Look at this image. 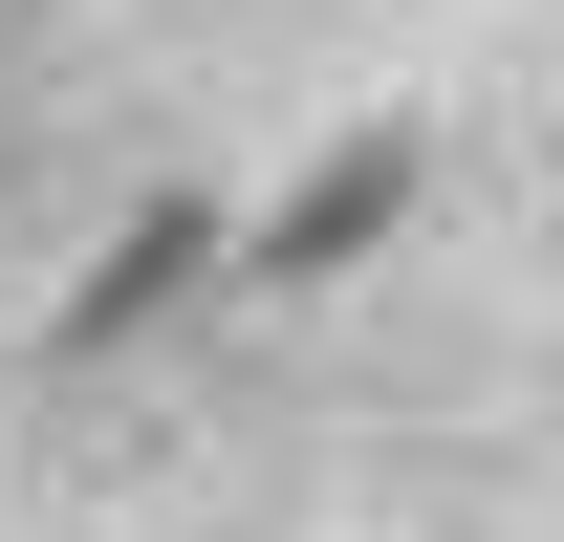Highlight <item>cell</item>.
Here are the masks:
<instances>
[{
  "label": "cell",
  "instance_id": "cell-1",
  "mask_svg": "<svg viewBox=\"0 0 564 542\" xmlns=\"http://www.w3.org/2000/svg\"><path fill=\"white\" fill-rule=\"evenodd\" d=\"M391 217H413V131H348L326 174H304V196L261 217V282H348L369 239H391Z\"/></svg>",
  "mask_w": 564,
  "mask_h": 542
},
{
  "label": "cell",
  "instance_id": "cell-2",
  "mask_svg": "<svg viewBox=\"0 0 564 542\" xmlns=\"http://www.w3.org/2000/svg\"><path fill=\"white\" fill-rule=\"evenodd\" d=\"M196 261H217V217H196V196H152L131 239H109V282H87V304H66V347H109V326H152V304H174V282H196Z\"/></svg>",
  "mask_w": 564,
  "mask_h": 542
}]
</instances>
